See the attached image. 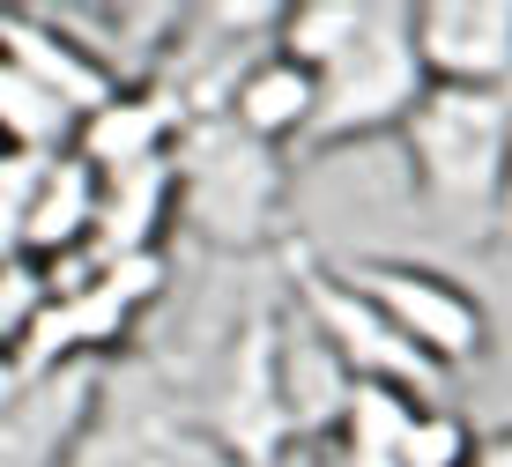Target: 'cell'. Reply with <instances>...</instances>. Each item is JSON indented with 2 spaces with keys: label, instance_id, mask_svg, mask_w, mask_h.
<instances>
[{
  "label": "cell",
  "instance_id": "6da1fadb",
  "mask_svg": "<svg viewBox=\"0 0 512 467\" xmlns=\"http://www.w3.org/2000/svg\"><path fill=\"white\" fill-rule=\"evenodd\" d=\"M409 171V208L438 245H498V201H505V149H512V97L475 89H431L416 119L394 134Z\"/></svg>",
  "mask_w": 512,
  "mask_h": 467
},
{
  "label": "cell",
  "instance_id": "7a4b0ae2",
  "mask_svg": "<svg viewBox=\"0 0 512 467\" xmlns=\"http://www.w3.org/2000/svg\"><path fill=\"white\" fill-rule=\"evenodd\" d=\"M282 149H260L231 119H193L171 149V215L216 253H260L282 215Z\"/></svg>",
  "mask_w": 512,
  "mask_h": 467
},
{
  "label": "cell",
  "instance_id": "3957f363",
  "mask_svg": "<svg viewBox=\"0 0 512 467\" xmlns=\"http://www.w3.org/2000/svg\"><path fill=\"white\" fill-rule=\"evenodd\" d=\"M423 97H431V75H423V52H416V8L379 0L372 30L320 75V112H312V134L297 141V156L320 164L334 149L401 134Z\"/></svg>",
  "mask_w": 512,
  "mask_h": 467
},
{
  "label": "cell",
  "instance_id": "277c9868",
  "mask_svg": "<svg viewBox=\"0 0 512 467\" xmlns=\"http://www.w3.org/2000/svg\"><path fill=\"white\" fill-rule=\"evenodd\" d=\"M290 297H297V312H305L312 341L334 356V371H342L349 386H386V393H416V401H446V371H438L431 356H416L409 341L386 327V312L342 267L290 253Z\"/></svg>",
  "mask_w": 512,
  "mask_h": 467
},
{
  "label": "cell",
  "instance_id": "5b68a950",
  "mask_svg": "<svg viewBox=\"0 0 512 467\" xmlns=\"http://www.w3.org/2000/svg\"><path fill=\"white\" fill-rule=\"evenodd\" d=\"M342 275L357 282V290L386 312V327L409 341L416 356H431L446 379L475 371L490 349H498L490 304L475 297L461 275H446V267H431V260H342Z\"/></svg>",
  "mask_w": 512,
  "mask_h": 467
},
{
  "label": "cell",
  "instance_id": "8992f818",
  "mask_svg": "<svg viewBox=\"0 0 512 467\" xmlns=\"http://www.w3.org/2000/svg\"><path fill=\"white\" fill-rule=\"evenodd\" d=\"M67 467H238V460L223 453L216 430L193 416L179 393L141 379L134 393L104 386V401H97V416H90Z\"/></svg>",
  "mask_w": 512,
  "mask_h": 467
},
{
  "label": "cell",
  "instance_id": "52a82bcc",
  "mask_svg": "<svg viewBox=\"0 0 512 467\" xmlns=\"http://www.w3.org/2000/svg\"><path fill=\"white\" fill-rule=\"evenodd\" d=\"M334 430H342V467H468L483 438L446 401H416L386 386H349Z\"/></svg>",
  "mask_w": 512,
  "mask_h": 467
},
{
  "label": "cell",
  "instance_id": "ba28073f",
  "mask_svg": "<svg viewBox=\"0 0 512 467\" xmlns=\"http://www.w3.org/2000/svg\"><path fill=\"white\" fill-rule=\"evenodd\" d=\"M104 364H60L30 371L23 386L0 401V467H67L104 401Z\"/></svg>",
  "mask_w": 512,
  "mask_h": 467
},
{
  "label": "cell",
  "instance_id": "9c48e42d",
  "mask_svg": "<svg viewBox=\"0 0 512 467\" xmlns=\"http://www.w3.org/2000/svg\"><path fill=\"white\" fill-rule=\"evenodd\" d=\"M416 52L431 89L512 97V0H423Z\"/></svg>",
  "mask_w": 512,
  "mask_h": 467
},
{
  "label": "cell",
  "instance_id": "30bf717a",
  "mask_svg": "<svg viewBox=\"0 0 512 467\" xmlns=\"http://www.w3.org/2000/svg\"><path fill=\"white\" fill-rule=\"evenodd\" d=\"M0 52H8L23 75H38L75 119H97L104 104L127 89V82H119V67H104L82 38L52 30V15H30V8L23 15H0Z\"/></svg>",
  "mask_w": 512,
  "mask_h": 467
},
{
  "label": "cell",
  "instance_id": "8fae6325",
  "mask_svg": "<svg viewBox=\"0 0 512 467\" xmlns=\"http://www.w3.org/2000/svg\"><path fill=\"white\" fill-rule=\"evenodd\" d=\"M312 112H320V75L282 60L275 45L245 67L231 104H223V119H231L238 134H253L260 149H297V141L312 134Z\"/></svg>",
  "mask_w": 512,
  "mask_h": 467
},
{
  "label": "cell",
  "instance_id": "7c38bea8",
  "mask_svg": "<svg viewBox=\"0 0 512 467\" xmlns=\"http://www.w3.org/2000/svg\"><path fill=\"white\" fill-rule=\"evenodd\" d=\"M97 215H104V171L75 149L45 156L23 215V260H60L67 245H97Z\"/></svg>",
  "mask_w": 512,
  "mask_h": 467
},
{
  "label": "cell",
  "instance_id": "4fadbf2b",
  "mask_svg": "<svg viewBox=\"0 0 512 467\" xmlns=\"http://www.w3.org/2000/svg\"><path fill=\"white\" fill-rule=\"evenodd\" d=\"M75 134H82V119L0 52V156H67Z\"/></svg>",
  "mask_w": 512,
  "mask_h": 467
},
{
  "label": "cell",
  "instance_id": "5bb4252c",
  "mask_svg": "<svg viewBox=\"0 0 512 467\" xmlns=\"http://www.w3.org/2000/svg\"><path fill=\"white\" fill-rule=\"evenodd\" d=\"M372 15H379V0H290V8L275 15V52L297 60V67H312V75H327V67L372 30Z\"/></svg>",
  "mask_w": 512,
  "mask_h": 467
},
{
  "label": "cell",
  "instance_id": "9a60e30c",
  "mask_svg": "<svg viewBox=\"0 0 512 467\" xmlns=\"http://www.w3.org/2000/svg\"><path fill=\"white\" fill-rule=\"evenodd\" d=\"M468 467H512V423L490 430V438H475V460Z\"/></svg>",
  "mask_w": 512,
  "mask_h": 467
},
{
  "label": "cell",
  "instance_id": "2e32d148",
  "mask_svg": "<svg viewBox=\"0 0 512 467\" xmlns=\"http://www.w3.org/2000/svg\"><path fill=\"white\" fill-rule=\"evenodd\" d=\"M498 245L512 253V149H505V201H498Z\"/></svg>",
  "mask_w": 512,
  "mask_h": 467
}]
</instances>
